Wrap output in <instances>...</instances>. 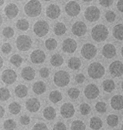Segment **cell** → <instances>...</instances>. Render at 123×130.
I'll return each mask as SVG.
<instances>
[{
	"label": "cell",
	"mask_w": 123,
	"mask_h": 130,
	"mask_svg": "<svg viewBox=\"0 0 123 130\" xmlns=\"http://www.w3.org/2000/svg\"><path fill=\"white\" fill-rule=\"evenodd\" d=\"M42 5L37 0L30 1L24 7L26 14L30 17H35L39 15L42 11Z\"/></svg>",
	"instance_id": "1"
},
{
	"label": "cell",
	"mask_w": 123,
	"mask_h": 130,
	"mask_svg": "<svg viewBox=\"0 0 123 130\" xmlns=\"http://www.w3.org/2000/svg\"><path fill=\"white\" fill-rule=\"evenodd\" d=\"M109 32L105 25L98 24L93 28L91 31L92 37L94 41L98 42L105 41L108 37Z\"/></svg>",
	"instance_id": "2"
},
{
	"label": "cell",
	"mask_w": 123,
	"mask_h": 130,
	"mask_svg": "<svg viewBox=\"0 0 123 130\" xmlns=\"http://www.w3.org/2000/svg\"><path fill=\"white\" fill-rule=\"evenodd\" d=\"M88 73L89 76L93 79H99L104 75L105 69L99 63L93 62L88 67Z\"/></svg>",
	"instance_id": "3"
},
{
	"label": "cell",
	"mask_w": 123,
	"mask_h": 130,
	"mask_svg": "<svg viewBox=\"0 0 123 130\" xmlns=\"http://www.w3.org/2000/svg\"><path fill=\"white\" fill-rule=\"evenodd\" d=\"M54 81L58 87H64L67 86L70 83V75L65 71H59L55 74Z\"/></svg>",
	"instance_id": "4"
},
{
	"label": "cell",
	"mask_w": 123,
	"mask_h": 130,
	"mask_svg": "<svg viewBox=\"0 0 123 130\" xmlns=\"http://www.w3.org/2000/svg\"><path fill=\"white\" fill-rule=\"evenodd\" d=\"M17 47L21 51H28L32 46V41L29 36L22 35L19 36L16 40Z\"/></svg>",
	"instance_id": "5"
},
{
	"label": "cell",
	"mask_w": 123,
	"mask_h": 130,
	"mask_svg": "<svg viewBox=\"0 0 123 130\" xmlns=\"http://www.w3.org/2000/svg\"><path fill=\"white\" fill-rule=\"evenodd\" d=\"M49 30V25L44 21H38L33 26L34 32L40 37L46 35L48 32Z\"/></svg>",
	"instance_id": "6"
},
{
	"label": "cell",
	"mask_w": 123,
	"mask_h": 130,
	"mask_svg": "<svg viewBox=\"0 0 123 130\" xmlns=\"http://www.w3.org/2000/svg\"><path fill=\"white\" fill-rule=\"evenodd\" d=\"M100 12L98 8L95 6L89 7L85 12V18L89 22H95L99 20Z\"/></svg>",
	"instance_id": "7"
},
{
	"label": "cell",
	"mask_w": 123,
	"mask_h": 130,
	"mask_svg": "<svg viewBox=\"0 0 123 130\" xmlns=\"http://www.w3.org/2000/svg\"><path fill=\"white\" fill-rule=\"evenodd\" d=\"M97 53L96 47L91 44L87 43L84 45L81 50V54L86 59L90 60L95 56Z\"/></svg>",
	"instance_id": "8"
},
{
	"label": "cell",
	"mask_w": 123,
	"mask_h": 130,
	"mask_svg": "<svg viewBox=\"0 0 123 130\" xmlns=\"http://www.w3.org/2000/svg\"><path fill=\"white\" fill-rule=\"evenodd\" d=\"M17 75L15 72L12 69H8L4 71L2 73V79L5 83L11 85L16 81Z\"/></svg>",
	"instance_id": "9"
},
{
	"label": "cell",
	"mask_w": 123,
	"mask_h": 130,
	"mask_svg": "<svg viewBox=\"0 0 123 130\" xmlns=\"http://www.w3.org/2000/svg\"><path fill=\"white\" fill-rule=\"evenodd\" d=\"M65 9L66 12L69 16H77L80 13V5L74 1L69 2L66 5Z\"/></svg>",
	"instance_id": "10"
},
{
	"label": "cell",
	"mask_w": 123,
	"mask_h": 130,
	"mask_svg": "<svg viewBox=\"0 0 123 130\" xmlns=\"http://www.w3.org/2000/svg\"><path fill=\"white\" fill-rule=\"evenodd\" d=\"M109 71L114 77H119L123 74V64L120 61H115L109 66Z\"/></svg>",
	"instance_id": "11"
},
{
	"label": "cell",
	"mask_w": 123,
	"mask_h": 130,
	"mask_svg": "<svg viewBox=\"0 0 123 130\" xmlns=\"http://www.w3.org/2000/svg\"><path fill=\"white\" fill-rule=\"evenodd\" d=\"M71 30L74 35L80 37L84 35L87 32V27L83 22L78 21L73 25Z\"/></svg>",
	"instance_id": "12"
},
{
	"label": "cell",
	"mask_w": 123,
	"mask_h": 130,
	"mask_svg": "<svg viewBox=\"0 0 123 130\" xmlns=\"http://www.w3.org/2000/svg\"><path fill=\"white\" fill-rule=\"evenodd\" d=\"M77 47V44L73 39L68 38L64 40L62 44V49L65 52L72 53Z\"/></svg>",
	"instance_id": "13"
},
{
	"label": "cell",
	"mask_w": 123,
	"mask_h": 130,
	"mask_svg": "<svg viewBox=\"0 0 123 130\" xmlns=\"http://www.w3.org/2000/svg\"><path fill=\"white\" fill-rule=\"evenodd\" d=\"M60 112L63 117L69 118L74 115L75 109L73 105L70 103H65L61 106Z\"/></svg>",
	"instance_id": "14"
},
{
	"label": "cell",
	"mask_w": 123,
	"mask_h": 130,
	"mask_svg": "<svg viewBox=\"0 0 123 130\" xmlns=\"http://www.w3.org/2000/svg\"><path fill=\"white\" fill-rule=\"evenodd\" d=\"M84 92L86 97L88 99H93L98 97L99 92L95 85L90 84L86 87Z\"/></svg>",
	"instance_id": "15"
},
{
	"label": "cell",
	"mask_w": 123,
	"mask_h": 130,
	"mask_svg": "<svg viewBox=\"0 0 123 130\" xmlns=\"http://www.w3.org/2000/svg\"><path fill=\"white\" fill-rule=\"evenodd\" d=\"M40 106V102L37 99L34 98L28 100L26 103L27 109L31 112H36L39 109Z\"/></svg>",
	"instance_id": "16"
},
{
	"label": "cell",
	"mask_w": 123,
	"mask_h": 130,
	"mask_svg": "<svg viewBox=\"0 0 123 130\" xmlns=\"http://www.w3.org/2000/svg\"><path fill=\"white\" fill-rule=\"evenodd\" d=\"M31 61L33 63L40 64L44 62L46 58L45 53L40 50L33 51L30 56Z\"/></svg>",
	"instance_id": "17"
},
{
	"label": "cell",
	"mask_w": 123,
	"mask_h": 130,
	"mask_svg": "<svg viewBox=\"0 0 123 130\" xmlns=\"http://www.w3.org/2000/svg\"><path fill=\"white\" fill-rule=\"evenodd\" d=\"M61 14V9L58 6L51 4L46 10L47 16L52 19H55L58 18Z\"/></svg>",
	"instance_id": "18"
},
{
	"label": "cell",
	"mask_w": 123,
	"mask_h": 130,
	"mask_svg": "<svg viewBox=\"0 0 123 130\" xmlns=\"http://www.w3.org/2000/svg\"><path fill=\"white\" fill-rule=\"evenodd\" d=\"M19 11L17 6L13 3H10L7 5L4 9L6 15L10 19L15 18L18 14Z\"/></svg>",
	"instance_id": "19"
},
{
	"label": "cell",
	"mask_w": 123,
	"mask_h": 130,
	"mask_svg": "<svg viewBox=\"0 0 123 130\" xmlns=\"http://www.w3.org/2000/svg\"><path fill=\"white\" fill-rule=\"evenodd\" d=\"M21 75L23 79L28 81H31L35 78V71L32 67H27L22 69Z\"/></svg>",
	"instance_id": "20"
},
{
	"label": "cell",
	"mask_w": 123,
	"mask_h": 130,
	"mask_svg": "<svg viewBox=\"0 0 123 130\" xmlns=\"http://www.w3.org/2000/svg\"><path fill=\"white\" fill-rule=\"evenodd\" d=\"M102 53L106 58L111 59L116 54V48L111 44H107L103 48Z\"/></svg>",
	"instance_id": "21"
},
{
	"label": "cell",
	"mask_w": 123,
	"mask_h": 130,
	"mask_svg": "<svg viewBox=\"0 0 123 130\" xmlns=\"http://www.w3.org/2000/svg\"><path fill=\"white\" fill-rule=\"evenodd\" d=\"M111 105L112 108L116 110L123 108V97L120 95L114 96L112 99Z\"/></svg>",
	"instance_id": "22"
},
{
	"label": "cell",
	"mask_w": 123,
	"mask_h": 130,
	"mask_svg": "<svg viewBox=\"0 0 123 130\" xmlns=\"http://www.w3.org/2000/svg\"><path fill=\"white\" fill-rule=\"evenodd\" d=\"M32 89L34 93L36 94L41 95L46 91V86L43 82L38 81L34 84Z\"/></svg>",
	"instance_id": "23"
},
{
	"label": "cell",
	"mask_w": 123,
	"mask_h": 130,
	"mask_svg": "<svg viewBox=\"0 0 123 130\" xmlns=\"http://www.w3.org/2000/svg\"><path fill=\"white\" fill-rule=\"evenodd\" d=\"M43 113L44 117L48 120L54 119L56 115L55 109L51 106H49L45 109Z\"/></svg>",
	"instance_id": "24"
},
{
	"label": "cell",
	"mask_w": 123,
	"mask_h": 130,
	"mask_svg": "<svg viewBox=\"0 0 123 130\" xmlns=\"http://www.w3.org/2000/svg\"><path fill=\"white\" fill-rule=\"evenodd\" d=\"M14 92L17 97L21 98H23L27 95V87L24 85H19L15 88Z\"/></svg>",
	"instance_id": "25"
},
{
	"label": "cell",
	"mask_w": 123,
	"mask_h": 130,
	"mask_svg": "<svg viewBox=\"0 0 123 130\" xmlns=\"http://www.w3.org/2000/svg\"><path fill=\"white\" fill-rule=\"evenodd\" d=\"M113 34L117 40H123V24H118L115 26L113 30Z\"/></svg>",
	"instance_id": "26"
},
{
	"label": "cell",
	"mask_w": 123,
	"mask_h": 130,
	"mask_svg": "<svg viewBox=\"0 0 123 130\" xmlns=\"http://www.w3.org/2000/svg\"><path fill=\"white\" fill-rule=\"evenodd\" d=\"M81 65V61L80 59L77 57H72L68 61V67L73 70H77L79 69Z\"/></svg>",
	"instance_id": "27"
},
{
	"label": "cell",
	"mask_w": 123,
	"mask_h": 130,
	"mask_svg": "<svg viewBox=\"0 0 123 130\" xmlns=\"http://www.w3.org/2000/svg\"><path fill=\"white\" fill-rule=\"evenodd\" d=\"M102 125V122L99 117H93L90 120V126L93 129L99 130L101 128Z\"/></svg>",
	"instance_id": "28"
},
{
	"label": "cell",
	"mask_w": 123,
	"mask_h": 130,
	"mask_svg": "<svg viewBox=\"0 0 123 130\" xmlns=\"http://www.w3.org/2000/svg\"><path fill=\"white\" fill-rule=\"evenodd\" d=\"M50 62L52 66L55 67H58L63 63L64 59L61 55L55 54L51 57Z\"/></svg>",
	"instance_id": "29"
},
{
	"label": "cell",
	"mask_w": 123,
	"mask_h": 130,
	"mask_svg": "<svg viewBox=\"0 0 123 130\" xmlns=\"http://www.w3.org/2000/svg\"><path fill=\"white\" fill-rule=\"evenodd\" d=\"M67 29L65 25L62 22H58L54 28V32L55 34L57 36H60L64 34Z\"/></svg>",
	"instance_id": "30"
},
{
	"label": "cell",
	"mask_w": 123,
	"mask_h": 130,
	"mask_svg": "<svg viewBox=\"0 0 123 130\" xmlns=\"http://www.w3.org/2000/svg\"><path fill=\"white\" fill-rule=\"evenodd\" d=\"M62 98V96L61 92L58 91L51 92L49 95V99L52 102L55 104L60 102Z\"/></svg>",
	"instance_id": "31"
},
{
	"label": "cell",
	"mask_w": 123,
	"mask_h": 130,
	"mask_svg": "<svg viewBox=\"0 0 123 130\" xmlns=\"http://www.w3.org/2000/svg\"><path fill=\"white\" fill-rule=\"evenodd\" d=\"M103 86L105 91L107 92H111L115 88V84L112 80L107 79L103 83Z\"/></svg>",
	"instance_id": "32"
},
{
	"label": "cell",
	"mask_w": 123,
	"mask_h": 130,
	"mask_svg": "<svg viewBox=\"0 0 123 130\" xmlns=\"http://www.w3.org/2000/svg\"><path fill=\"white\" fill-rule=\"evenodd\" d=\"M8 108L9 111L11 113L17 115L20 112L22 107L18 103L14 102L10 104Z\"/></svg>",
	"instance_id": "33"
},
{
	"label": "cell",
	"mask_w": 123,
	"mask_h": 130,
	"mask_svg": "<svg viewBox=\"0 0 123 130\" xmlns=\"http://www.w3.org/2000/svg\"><path fill=\"white\" fill-rule=\"evenodd\" d=\"M16 26L19 29L22 31H26L29 27V24L26 19H22L18 21Z\"/></svg>",
	"instance_id": "34"
},
{
	"label": "cell",
	"mask_w": 123,
	"mask_h": 130,
	"mask_svg": "<svg viewBox=\"0 0 123 130\" xmlns=\"http://www.w3.org/2000/svg\"><path fill=\"white\" fill-rule=\"evenodd\" d=\"M45 46L48 50L52 51L56 48L57 46V42L55 39L53 38H49L46 41Z\"/></svg>",
	"instance_id": "35"
},
{
	"label": "cell",
	"mask_w": 123,
	"mask_h": 130,
	"mask_svg": "<svg viewBox=\"0 0 123 130\" xmlns=\"http://www.w3.org/2000/svg\"><path fill=\"white\" fill-rule=\"evenodd\" d=\"M10 62L17 68L20 67L23 61V58L18 54L13 55L11 57Z\"/></svg>",
	"instance_id": "36"
},
{
	"label": "cell",
	"mask_w": 123,
	"mask_h": 130,
	"mask_svg": "<svg viewBox=\"0 0 123 130\" xmlns=\"http://www.w3.org/2000/svg\"><path fill=\"white\" fill-rule=\"evenodd\" d=\"M0 94L1 100L3 101L8 100L11 97L9 91L7 88L5 87L1 88Z\"/></svg>",
	"instance_id": "37"
},
{
	"label": "cell",
	"mask_w": 123,
	"mask_h": 130,
	"mask_svg": "<svg viewBox=\"0 0 123 130\" xmlns=\"http://www.w3.org/2000/svg\"><path fill=\"white\" fill-rule=\"evenodd\" d=\"M107 124L109 126L112 127H115L117 126L118 124V117L115 115H109L107 117Z\"/></svg>",
	"instance_id": "38"
},
{
	"label": "cell",
	"mask_w": 123,
	"mask_h": 130,
	"mask_svg": "<svg viewBox=\"0 0 123 130\" xmlns=\"http://www.w3.org/2000/svg\"><path fill=\"white\" fill-rule=\"evenodd\" d=\"M86 126L85 124L80 121H75L72 123L71 130H85Z\"/></svg>",
	"instance_id": "39"
},
{
	"label": "cell",
	"mask_w": 123,
	"mask_h": 130,
	"mask_svg": "<svg viewBox=\"0 0 123 130\" xmlns=\"http://www.w3.org/2000/svg\"><path fill=\"white\" fill-rule=\"evenodd\" d=\"M16 126V123L13 120H7L4 122V127L6 130H13Z\"/></svg>",
	"instance_id": "40"
},
{
	"label": "cell",
	"mask_w": 123,
	"mask_h": 130,
	"mask_svg": "<svg viewBox=\"0 0 123 130\" xmlns=\"http://www.w3.org/2000/svg\"><path fill=\"white\" fill-rule=\"evenodd\" d=\"M80 92L77 88H72L69 89L68 91V94L70 98L75 99L77 98L80 94Z\"/></svg>",
	"instance_id": "41"
},
{
	"label": "cell",
	"mask_w": 123,
	"mask_h": 130,
	"mask_svg": "<svg viewBox=\"0 0 123 130\" xmlns=\"http://www.w3.org/2000/svg\"><path fill=\"white\" fill-rule=\"evenodd\" d=\"M3 34L5 37L10 38L12 37L14 35V31L13 28L10 27L4 28L3 31Z\"/></svg>",
	"instance_id": "42"
},
{
	"label": "cell",
	"mask_w": 123,
	"mask_h": 130,
	"mask_svg": "<svg viewBox=\"0 0 123 130\" xmlns=\"http://www.w3.org/2000/svg\"><path fill=\"white\" fill-rule=\"evenodd\" d=\"M80 112L84 115H88L90 112L91 110L90 106L85 103L81 104L80 106Z\"/></svg>",
	"instance_id": "43"
},
{
	"label": "cell",
	"mask_w": 123,
	"mask_h": 130,
	"mask_svg": "<svg viewBox=\"0 0 123 130\" xmlns=\"http://www.w3.org/2000/svg\"><path fill=\"white\" fill-rule=\"evenodd\" d=\"M95 108L97 111L99 113H104L107 110L106 104L102 102L97 103L96 105Z\"/></svg>",
	"instance_id": "44"
},
{
	"label": "cell",
	"mask_w": 123,
	"mask_h": 130,
	"mask_svg": "<svg viewBox=\"0 0 123 130\" xmlns=\"http://www.w3.org/2000/svg\"><path fill=\"white\" fill-rule=\"evenodd\" d=\"M116 15L115 13L112 11H108L106 13L105 17L107 22H114L116 18Z\"/></svg>",
	"instance_id": "45"
},
{
	"label": "cell",
	"mask_w": 123,
	"mask_h": 130,
	"mask_svg": "<svg viewBox=\"0 0 123 130\" xmlns=\"http://www.w3.org/2000/svg\"><path fill=\"white\" fill-rule=\"evenodd\" d=\"M12 50V47L10 44L6 43L4 44L2 46V52L5 54H8Z\"/></svg>",
	"instance_id": "46"
},
{
	"label": "cell",
	"mask_w": 123,
	"mask_h": 130,
	"mask_svg": "<svg viewBox=\"0 0 123 130\" xmlns=\"http://www.w3.org/2000/svg\"><path fill=\"white\" fill-rule=\"evenodd\" d=\"M40 76L42 78H48L50 75V71L49 69L46 68H41L39 71Z\"/></svg>",
	"instance_id": "47"
},
{
	"label": "cell",
	"mask_w": 123,
	"mask_h": 130,
	"mask_svg": "<svg viewBox=\"0 0 123 130\" xmlns=\"http://www.w3.org/2000/svg\"><path fill=\"white\" fill-rule=\"evenodd\" d=\"M32 130H48V129L45 124L41 123L36 124Z\"/></svg>",
	"instance_id": "48"
},
{
	"label": "cell",
	"mask_w": 123,
	"mask_h": 130,
	"mask_svg": "<svg viewBox=\"0 0 123 130\" xmlns=\"http://www.w3.org/2000/svg\"><path fill=\"white\" fill-rule=\"evenodd\" d=\"M20 121L22 125H27L30 124V119L29 116L25 115L21 117Z\"/></svg>",
	"instance_id": "49"
},
{
	"label": "cell",
	"mask_w": 123,
	"mask_h": 130,
	"mask_svg": "<svg viewBox=\"0 0 123 130\" xmlns=\"http://www.w3.org/2000/svg\"><path fill=\"white\" fill-rule=\"evenodd\" d=\"M53 130H66V126L64 123L58 122L54 126Z\"/></svg>",
	"instance_id": "50"
},
{
	"label": "cell",
	"mask_w": 123,
	"mask_h": 130,
	"mask_svg": "<svg viewBox=\"0 0 123 130\" xmlns=\"http://www.w3.org/2000/svg\"><path fill=\"white\" fill-rule=\"evenodd\" d=\"M113 3V1L111 0H102L99 1V4L104 7H107L111 6Z\"/></svg>",
	"instance_id": "51"
},
{
	"label": "cell",
	"mask_w": 123,
	"mask_h": 130,
	"mask_svg": "<svg viewBox=\"0 0 123 130\" xmlns=\"http://www.w3.org/2000/svg\"><path fill=\"white\" fill-rule=\"evenodd\" d=\"M85 79V77L83 74H80L76 76L75 79L78 83L81 84L83 83Z\"/></svg>",
	"instance_id": "52"
},
{
	"label": "cell",
	"mask_w": 123,
	"mask_h": 130,
	"mask_svg": "<svg viewBox=\"0 0 123 130\" xmlns=\"http://www.w3.org/2000/svg\"><path fill=\"white\" fill-rule=\"evenodd\" d=\"M117 7L119 11L123 12V0L118 1L117 3Z\"/></svg>",
	"instance_id": "53"
},
{
	"label": "cell",
	"mask_w": 123,
	"mask_h": 130,
	"mask_svg": "<svg viewBox=\"0 0 123 130\" xmlns=\"http://www.w3.org/2000/svg\"><path fill=\"white\" fill-rule=\"evenodd\" d=\"M5 110L2 106L0 107V117L1 118H3L5 114Z\"/></svg>",
	"instance_id": "54"
},
{
	"label": "cell",
	"mask_w": 123,
	"mask_h": 130,
	"mask_svg": "<svg viewBox=\"0 0 123 130\" xmlns=\"http://www.w3.org/2000/svg\"><path fill=\"white\" fill-rule=\"evenodd\" d=\"M0 62H0V64H1V68L3 67V59L1 57L0 58Z\"/></svg>",
	"instance_id": "55"
},
{
	"label": "cell",
	"mask_w": 123,
	"mask_h": 130,
	"mask_svg": "<svg viewBox=\"0 0 123 130\" xmlns=\"http://www.w3.org/2000/svg\"><path fill=\"white\" fill-rule=\"evenodd\" d=\"M4 3V1H3V0H1L0 1V5H1V6L3 5Z\"/></svg>",
	"instance_id": "56"
},
{
	"label": "cell",
	"mask_w": 123,
	"mask_h": 130,
	"mask_svg": "<svg viewBox=\"0 0 123 130\" xmlns=\"http://www.w3.org/2000/svg\"><path fill=\"white\" fill-rule=\"evenodd\" d=\"M121 53L122 54V56L123 57V47L122 48L121 50Z\"/></svg>",
	"instance_id": "57"
},
{
	"label": "cell",
	"mask_w": 123,
	"mask_h": 130,
	"mask_svg": "<svg viewBox=\"0 0 123 130\" xmlns=\"http://www.w3.org/2000/svg\"><path fill=\"white\" fill-rule=\"evenodd\" d=\"M2 20V17L1 16V24H2V22H3V20Z\"/></svg>",
	"instance_id": "58"
},
{
	"label": "cell",
	"mask_w": 123,
	"mask_h": 130,
	"mask_svg": "<svg viewBox=\"0 0 123 130\" xmlns=\"http://www.w3.org/2000/svg\"><path fill=\"white\" fill-rule=\"evenodd\" d=\"M121 87H122V89L123 90V81L122 82V83Z\"/></svg>",
	"instance_id": "59"
},
{
	"label": "cell",
	"mask_w": 123,
	"mask_h": 130,
	"mask_svg": "<svg viewBox=\"0 0 123 130\" xmlns=\"http://www.w3.org/2000/svg\"><path fill=\"white\" fill-rule=\"evenodd\" d=\"M121 130H123V125H122V126Z\"/></svg>",
	"instance_id": "60"
}]
</instances>
